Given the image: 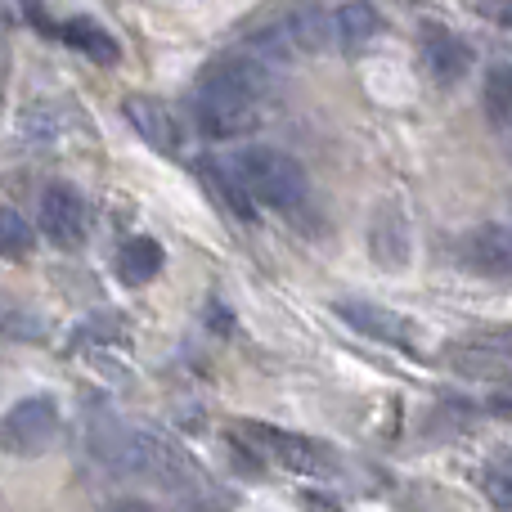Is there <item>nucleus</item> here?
Instances as JSON below:
<instances>
[{
	"label": "nucleus",
	"instance_id": "f257e3e1",
	"mask_svg": "<svg viewBox=\"0 0 512 512\" xmlns=\"http://www.w3.org/2000/svg\"><path fill=\"white\" fill-rule=\"evenodd\" d=\"M274 90V72L261 54L252 50H230L216 54L194 86V117L207 135L216 140H234L248 135L265 113V99Z\"/></svg>",
	"mask_w": 512,
	"mask_h": 512
},
{
	"label": "nucleus",
	"instance_id": "f03ea898",
	"mask_svg": "<svg viewBox=\"0 0 512 512\" xmlns=\"http://www.w3.org/2000/svg\"><path fill=\"white\" fill-rule=\"evenodd\" d=\"M239 176L248 185V194L261 207H274V212H297L310 194V180L301 171V162L283 149H270V144H256V149L239 153Z\"/></svg>",
	"mask_w": 512,
	"mask_h": 512
},
{
	"label": "nucleus",
	"instance_id": "7ed1b4c3",
	"mask_svg": "<svg viewBox=\"0 0 512 512\" xmlns=\"http://www.w3.org/2000/svg\"><path fill=\"white\" fill-rule=\"evenodd\" d=\"M59 436V400L54 396H23L0 414V450L9 459H36Z\"/></svg>",
	"mask_w": 512,
	"mask_h": 512
},
{
	"label": "nucleus",
	"instance_id": "20e7f679",
	"mask_svg": "<svg viewBox=\"0 0 512 512\" xmlns=\"http://www.w3.org/2000/svg\"><path fill=\"white\" fill-rule=\"evenodd\" d=\"M243 436H252L270 459H279L283 468L301 472V477H333L337 472V459L328 445L310 441V436H297V432H283V427H265V423H243Z\"/></svg>",
	"mask_w": 512,
	"mask_h": 512
},
{
	"label": "nucleus",
	"instance_id": "39448f33",
	"mask_svg": "<svg viewBox=\"0 0 512 512\" xmlns=\"http://www.w3.org/2000/svg\"><path fill=\"white\" fill-rule=\"evenodd\" d=\"M41 234L54 243V248L72 252L86 243V230H90V207L81 198L77 185H45L41 194Z\"/></svg>",
	"mask_w": 512,
	"mask_h": 512
},
{
	"label": "nucleus",
	"instance_id": "423d86ee",
	"mask_svg": "<svg viewBox=\"0 0 512 512\" xmlns=\"http://www.w3.org/2000/svg\"><path fill=\"white\" fill-rule=\"evenodd\" d=\"M333 310H337V319H346V324H351L355 333H364L369 342L418 355V324L414 319L396 315V310H387V306H373V301H337Z\"/></svg>",
	"mask_w": 512,
	"mask_h": 512
},
{
	"label": "nucleus",
	"instance_id": "0eeeda50",
	"mask_svg": "<svg viewBox=\"0 0 512 512\" xmlns=\"http://www.w3.org/2000/svg\"><path fill=\"white\" fill-rule=\"evenodd\" d=\"M463 265L486 279H512V230L508 225H477L459 243Z\"/></svg>",
	"mask_w": 512,
	"mask_h": 512
},
{
	"label": "nucleus",
	"instance_id": "6e6552de",
	"mask_svg": "<svg viewBox=\"0 0 512 512\" xmlns=\"http://www.w3.org/2000/svg\"><path fill=\"white\" fill-rule=\"evenodd\" d=\"M122 117L131 122V131L149 144L153 153H176L180 149V126L171 117V108L153 95H131L122 99Z\"/></svg>",
	"mask_w": 512,
	"mask_h": 512
},
{
	"label": "nucleus",
	"instance_id": "1a4fd4ad",
	"mask_svg": "<svg viewBox=\"0 0 512 512\" xmlns=\"http://www.w3.org/2000/svg\"><path fill=\"white\" fill-rule=\"evenodd\" d=\"M409 221L405 212H400L396 203H382L378 212H373V225H369V252L373 261L391 265V270H400V265H409Z\"/></svg>",
	"mask_w": 512,
	"mask_h": 512
},
{
	"label": "nucleus",
	"instance_id": "9d476101",
	"mask_svg": "<svg viewBox=\"0 0 512 512\" xmlns=\"http://www.w3.org/2000/svg\"><path fill=\"white\" fill-rule=\"evenodd\" d=\"M378 32H382V14L369 5V0H346V5L333 9V45L337 50L360 54Z\"/></svg>",
	"mask_w": 512,
	"mask_h": 512
},
{
	"label": "nucleus",
	"instance_id": "9b49d317",
	"mask_svg": "<svg viewBox=\"0 0 512 512\" xmlns=\"http://www.w3.org/2000/svg\"><path fill=\"white\" fill-rule=\"evenodd\" d=\"M468 63H472V54H468V45L459 41L454 32H445V27H427V36H423V68L432 72L436 81H459L463 72H468Z\"/></svg>",
	"mask_w": 512,
	"mask_h": 512
},
{
	"label": "nucleus",
	"instance_id": "f8f14e48",
	"mask_svg": "<svg viewBox=\"0 0 512 512\" xmlns=\"http://www.w3.org/2000/svg\"><path fill=\"white\" fill-rule=\"evenodd\" d=\"M77 122L81 117L68 99H36V104H27L23 113H18V131H23L27 140H59V135H68Z\"/></svg>",
	"mask_w": 512,
	"mask_h": 512
},
{
	"label": "nucleus",
	"instance_id": "ddd939ff",
	"mask_svg": "<svg viewBox=\"0 0 512 512\" xmlns=\"http://www.w3.org/2000/svg\"><path fill=\"white\" fill-rule=\"evenodd\" d=\"M63 41H68L77 54L95 59V63H117V54H122L117 36L108 32V27H99L95 18H86V14H77V18H68V23H63Z\"/></svg>",
	"mask_w": 512,
	"mask_h": 512
},
{
	"label": "nucleus",
	"instance_id": "4468645a",
	"mask_svg": "<svg viewBox=\"0 0 512 512\" xmlns=\"http://www.w3.org/2000/svg\"><path fill=\"white\" fill-rule=\"evenodd\" d=\"M162 265H167V256H162L158 239H131L117 256V270H122V283H131V288H144V283H153L162 274Z\"/></svg>",
	"mask_w": 512,
	"mask_h": 512
},
{
	"label": "nucleus",
	"instance_id": "2eb2a0df",
	"mask_svg": "<svg viewBox=\"0 0 512 512\" xmlns=\"http://www.w3.org/2000/svg\"><path fill=\"white\" fill-rule=\"evenodd\" d=\"M481 108L490 126H512V63H495L481 86Z\"/></svg>",
	"mask_w": 512,
	"mask_h": 512
},
{
	"label": "nucleus",
	"instance_id": "dca6fc26",
	"mask_svg": "<svg viewBox=\"0 0 512 512\" xmlns=\"http://www.w3.org/2000/svg\"><path fill=\"white\" fill-rule=\"evenodd\" d=\"M36 252V230L27 225L23 212L14 207H0V256L5 261H27Z\"/></svg>",
	"mask_w": 512,
	"mask_h": 512
},
{
	"label": "nucleus",
	"instance_id": "f3484780",
	"mask_svg": "<svg viewBox=\"0 0 512 512\" xmlns=\"http://www.w3.org/2000/svg\"><path fill=\"white\" fill-rule=\"evenodd\" d=\"M0 333L5 337H18V342H36V337H45V324L32 315L27 306H18V301L0 297Z\"/></svg>",
	"mask_w": 512,
	"mask_h": 512
},
{
	"label": "nucleus",
	"instance_id": "a211bd4d",
	"mask_svg": "<svg viewBox=\"0 0 512 512\" xmlns=\"http://www.w3.org/2000/svg\"><path fill=\"white\" fill-rule=\"evenodd\" d=\"M486 495L499 508H512V468H490L486 472Z\"/></svg>",
	"mask_w": 512,
	"mask_h": 512
},
{
	"label": "nucleus",
	"instance_id": "6ab92c4d",
	"mask_svg": "<svg viewBox=\"0 0 512 512\" xmlns=\"http://www.w3.org/2000/svg\"><path fill=\"white\" fill-rule=\"evenodd\" d=\"M99 512H162L153 499H140V495H122V499H113V504H104Z\"/></svg>",
	"mask_w": 512,
	"mask_h": 512
},
{
	"label": "nucleus",
	"instance_id": "aec40b11",
	"mask_svg": "<svg viewBox=\"0 0 512 512\" xmlns=\"http://www.w3.org/2000/svg\"><path fill=\"white\" fill-rule=\"evenodd\" d=\"M486 409H490L495 418H508V423H512V391H499V396H490Z\"/></svg>",
	"mask_w": 512,
	"mask_h": 512
},
{
	"label": "nucleus",
	"instance_id": "412c9836",
	"mask_svg": "<svg viewBox=\"0 0 512 512\" xmlns=\"http://www.w3.org/2000/svg\"><path fill=\"white\" fill-rule=\"evenodd\" d=\"M301 508H306V512H342L337 504H328L324 495H301Z\"/></svg>",
	"mask_w": 512,
	"mask_h": 512
}]
</instances>
